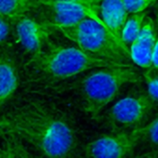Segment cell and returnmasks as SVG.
Here are the masks:
<instances>
[{
	"label": "cell",
	"instance_id": "1",
	"mask_svg": "<svg viewBox=\"0 0 158 158\" xmlns=\"http://www.w3.org/2000/svg\"><path fill=\"white\" fill-rule=\"evenodd\" d=\"M0 133L30 144L40 156H77L79 140L74 122L52 102L23 98L0 115Z\"/></svg>",
	"mask_w": 158,
	"mask_h": 158
},
{
	"label": "cell",
	"instance_id": "2",
	"mask_svg": "<svg viewBox=\"0 0 158 158\" xmlns=\"http://www.w3.org/2000/svg\"><path fill=\"white\" fill-rule=\"evenodd\" d=\"M122 65L107 59L95 57L78 47H62L49 44L32 55L25 65L29 83L55 84L89 70Z\"/></svg>",
	"mask_w": 158,
	"mask_h": 158
},
{
	"label": "cell",
	"instance_id": "3",
	"mask_svg": "<svg viewBox=\"0 0 158 158\" xmlns=\"http://www.w3.org/2000/svg\"><path fill=\"white\" fill-rule=\"evenodd\" d=\"M142 78L132 64L94 69L77 84L83 110L91 117H97L125 85L140 82Z\"/></svg>",
	"mask_w": 158,
	"mask_h": 158
},
{
	"label": "cell",
	"instance_id": "4",
	"mask_svg": "<svg viewBox=\"0 0 158 158\" xmlns=\"http://www.w3.org/2000/svg\"><path fill=\"white\" fill-rule=\"evenodd\" d=\"M57 30L89 55L122 64H131L129 48L107 27L90 18H87L73 26Z\"/></svg>",
	"mask_w": 158,
	"mask_h": 158
},
{
	"label": "cell",
	"instance_id": "5",
	"mask_svg": "<svg viewBox=\"0 0 158 158\" xmlns=\"http://www.w3.org/2000/svg\"><path fill=\"white\" fill-rule=\"evenodd\" d=\"M8 20L15 41L31 56L43 50L50 44V36L56 30L33 12Z\"/></svg>",
	"mask_w": 158,
	"mask_h": 158
},
{
	"label": "cell",
	"instance_id": "6",
	"mask_svg": "<svg viewBox=\"0 0 158 158\" xmlns=\"http://www.w3.org/2000/svg\"><path fill=\"white\" fill-rule=\"evenodd\" d=\"M33 13L56 30L73 26L87 18H90L105 26L97 11L86 6L71 2L37 0V6Z\"/></svg>",
	"mask_w": 158,
	"mask_h": 158
},
{
	"label": "cell",
	"instance_id": "7",
	"mask_svg": "<svg viewBox=\"0 0 158 158\" xmlns=\"http://www.w3.org/2000/svg\"><path fill=\"white\" fill-rule=\"evenodd\" d=\"M151 125L132 131H121L102 136L88 143L85 156L92 158H122L133 153L144 135L149 133Z\"/></svg>",
	"mask_w": 158,
	"mask_h": 158
},
{
	"label": "cell",
	"instance_id": "8",
	"mask_svg": "<svg viewBox=\"0 0 158 158\" xmlns=\"http://www.w3.org/2000/svg\"><path fill=\"white\" fill-rule=\"evenodd\" d=\"M154 101L146 95L127 97L114 105L106 113L107 122L114 127H129L141 123L153 108Z\"/></svg>",
	"mask_w": 158,
	"mask_h": 158
},
{
	"label": "cell",
	"instance_id": "9",
	"mask_svg": "<svg viewBox=\"0 0 158 158\" xmlns=\"http://www.w3.org/2000/svg\"><path fill=\"white\" fill-rule=\"evenodd\" d=\"M155 40L156 35L153 22L147 17L142 23L137 38L129 46L131 60L141 68H150L152 65V56Z\"/></svg>",
	"mask_w": 158,
	"mask_h": 158
},
{
	"label": "cell",
	"instance_id": "10",
	"mask_svg": "<svg viewBox=\"0 0 158 158\" xmlns=\"http://www.w3.org/2000/svg\"><path fill=\"white\" fill-rule=\"evenodd\" d=\"M19 86V71L14 60L0 52V111L12 98Z\"/></svg>",
	"mask_w": 158,
	"mask_h": 158
},
{
	"label": "cell",
	"instance_id": "11",
	"mask_svg": "<svg viewBox=\"0 0 158 158\" xmlns=\"http://www.w3.org/2000/svg\"><path fill=\"white\" fill-rule=\"evenodd\" d=\"M99 13L105 26L121 40L122 30L128 15L122 0H102Z\"/></svg>",
	"mask_w": 158,
	"mask_h": 158
},
{
	"label": "cell",
	"instance_id": "12",
	"mask_svg": "<svg viewBox=\"0 0 158 158\" xmlns=\"http://www.w3.org/2000/svg\"><path fill=\"white\" fill-rule=\"evenodd\" d=\"M3 141L0 145V158H25L32 157V153L26 149L24 142L10 134H1Z\"/></svg>",
	"mask_w": 158,
	"mask_h": 158
},
{
	"label": "cell",
	"instance_id": "13",
	"mask_svg": "<svg viewBox=\"0 0 158 158\" xmlns=\"http://www.w3.org/2000/svg\"><path fill=\"white\" fill-rule=\"evenodd\" d=\"M37 6V0H0V15L10 19L33 12Z\"/></svg>",
	"mask_w": 158,
	"mask_h": 158
},
{
	"label": "cell",
	"instance_id": "14",
	"mask_svg": "<svg viewBox=\"0 0 158 158\" xmlns=\"http://www.w3.org/2000/svg\"><path fill=\"white\" fill-rule=\"evenodd\" d=\"M145 16L146 14L142 11L132 13L130 17H127L121 34V40L127 47L129 48L130 44L137 38Z\"/></svg>",
	"mask_w": 158,
	"mask_h": 158
},
{
	"label": "cell",
	"instance_id": "15",
	"mask_svg": "<svg viewBox=\"0 0 158 158\" xmlns=\"http://www.w3.org/2000/svg\"><path fill=\"white\" fill-rule=\"evenodd\" d=\"M143 77L148 87L149 96L154 102H158V67L153 66L143 74Z\"/></svg>",
	"mask_w": 158,
	"mask_h": 158
},
{
	"label": "cell",
	"instance_id": "16",
	"mask_svg": "<svg viewBox=\"0 0 158 158\" xmlns=\"http://www.w3.org/2000/svg\"><path fill=\"white\" fill-rule=\"evenodd\" d=\"M123 5L127 13L142 12L152 5L155 0H122Z\"/></svg>",
	"mask_w": 158,
	"mask_h": 158
},
{
	"label": "cell",
	"instance_id": "17",
	"mask_svg": "<svg viewBox=\"0 0 158 158\" xmlns=\"http://www.w3.org/2000/svg\"><path fill=\"white\" fill-rule=\"evenodd\" d=\"M11 35V27L7 18L0 15V46L6 44Z\"/></svg>",
	"mask_w": 158,
	"mask_h": 158
},
{
	"label": "cell",
	"instance_id": "18",
	"mask_svg": "<svg viewBox=\"0 0 158 158\" xmlns=\"http://www.w3.org/2000/svg\"><path fill=\"white\" fill-rule=\"evenodd\" d=\"M48 1H65V2L75 3V4L86 6L99 13V6L102 0H48Z\"/></svg>",
	"mask_w": 158,
	"mask_h": 158
},
{
	"label": "cell",
	"instance_id": "19",
	"mask_svg": "<svg viewBox=\"0 0 158 158\" xmlns=\"http://www.w3.org/2000/svg\"><path fill=\"white\" fill-rule=\"evenodd\" d=\"M149 134H150L152 141L158 144V120H156L155 122L151 124Z\"/></svg>",
	"mask_w": 158,
	"mask_h": 158
},
{
	"label": "cell",
	"instance_id": "20",
	"mask_svg": "<svg viewBox=\"0 0 158 158\" xmlns=\"http://www.w3.org/2000/svg\"><path fill=\"white\" fill-rule=\"evenodd\" d=\"M152 61V65L154 67H158V36L156 37V40H155V43L153 46Z\"/></svg>",
	"mask_w": 158,
	"mask_h": 158
},
{
	"label": "cell",
	"instance_id": "21",
	"mask_svg": "<svg viewBox=\"0 0 158 158\" xmlns=\"http://www.w3.org/2000/svg\"><path fill=\"white\" fill-rule=\"evenodd\" d=\"M157 21H158V11H157Z\"/></svg>",
	"mask_w": 158,
	"mask_h": 158
},
{
	"label": "cell",
	"instance_id": "22",
	"mask_svg": "<svg viewBox=\"0 0 158 158\" xmlns=\"http://www.w3.org/2000/svg\"><path fill=\"white\" fill-rule=\"evenodd\" d=\"M155 1H156V0H155Z\"/></svg>",
	"mask_w": 158,
	"mask_h": 158
}]
</instances>
